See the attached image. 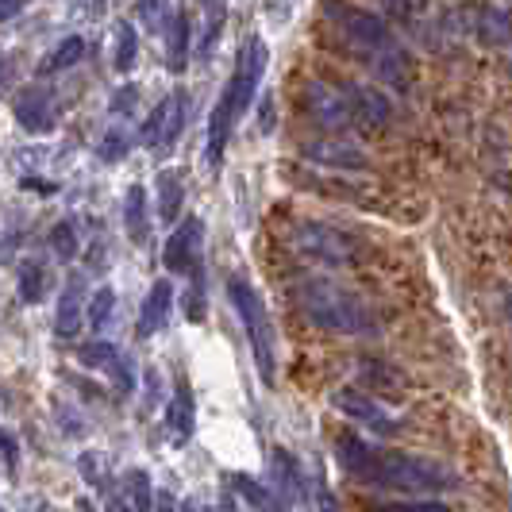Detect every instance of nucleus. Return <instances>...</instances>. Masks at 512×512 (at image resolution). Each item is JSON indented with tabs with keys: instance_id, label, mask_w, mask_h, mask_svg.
Returning a JSON list of instances; mask_svg holds the SVG:
<instances>
[{
	"instance_id": "obj_27",
	"label": "nucleus",
	"mask_w": 512,
	"mask_h": 512,
	"mask_svg": "<svg viewBox=\"0 0 512 512\" xmlns=\"http://www.w3.org/2000/svg\"><path fill=\"white\" fill-rule=\"evenodd\" d=\"M131 151V131L128 128H108L101 139V147H97V154H101L104 162H124Z\"/></svg>"
},
{
	"instance_id": "obj_20",
	"label": "nucleus",
	"mask_w": 512,
	"mask_h": 512,
	"mask_svg": "<svg viewBox=\"0 0 512 512\" xmlns=\"http://www.w3.org/2000/svg\"><path fill=\"white\" fill-rule=\"evenodd\" d=\"M124 231L135 247H147L151 239V205H147V189L143 185H128L124 193Z\"/></svg>"
},
{
	"instance_id": "obj_10",
	"label": "nucleus",
	"mask_w": 512,
	"mask_h": 512,
	"mask_svg": "<svg viewBox=\"0 0 512 512\" xmlns=\"http://www.w3.org/2000/svg\"><path fill=\"white\" fill-rule=\"evenodd\" d=\"M77 362L89 366V370L108 374V382H112V389H116L120 397H131V393H135V366H131L128 351H120L116 343L93 339V343H85V347L77 351Z\"/></svg>"
},
{
	"instance_id": "obj_31",
	"label": "nucleus",
	"mask_w": 512,
	"mask_h": 512,
	"mask_svg": "<svg viewBox=\"0 0 512 512\" xmlns=\"http://www.w3.org/2000/svg\"><path fill=\"white\" fill-rule=\"evenodd\" d=\"M374 512H447L439 497H420V501H378Z\"/></svg>"
},
{
	"instance_id": "obj_5",
	"label": "nucleus",
	"mask_w": 512,
	"mask_h": 512,
	"mask_svg": "<svg viewBox=\"0 0 512 512\" xmlns=\"http://www.w3.org/2000/svg\"><path fill=\"white\" fill-rule=\"evenodd\" d=\"M228 297L239 324H243V332H247L258 378H262V385H274V378H278V332H274V320L266 312V301L258 297V289L243 274L228 278Z\"/></svg>"
},
{
	"instance_id": "obj_35",
	"label": "nucleus",
	"mask_w": 512,
	"mask_h": 512,
	"mask_svg": "<svg viewBox=\"0 0 512 512\" xmlns=\"http://www.w3.org/2000/svg\"><path fill=\"white\" fill-rule=\"evenodd\" d=\"M135 97H139V89H135V85H124V89H116V97H112V112H131Z\"/></svg>"
},
{
	"instance_id": "obj_32",
	"label": "nucleus",
	"mask_w": 512,
	"mask_h": 512,
	"mask_svg": "<svg viewBox=\"0 0 512 512\" xmlns=\"http://www.w3.org/2000/svg\"><path fill=\"white\" fill-rule=\"evenodd\" d=\"M189 320L201 324L205 320V270H193V289H189Z\"/></svg>"
},
{
	"instance_id": "obj_18",
	"label": "nucleus",
	"mask_w": 512,
	"mask_h": 512,
	"mask_svg": "<svg viewBox=\"0 0 512 512\" xmlns=\"http://www.w3.org/2000/svg\"><path fill=\"white\" fill-rule=\"evenodd\" d=\"M166 432L174 436V447H185L197 432V405H193V389L189 382H178L170 401H166Z\"/></svg>"
},
{
	"instance_id": "obj_13",
	"label": "nucleus",
	"mask_w": 512,
	"mask_h": 512,
	"mask_svg": "<svg viewBox=\"0 0 512 512\" xmlns=\"http://www.w3.org/2000/svg\"><path fill=\"white\" fill-rule=\"evenodd\" d=\"M16 120H20V128L31 131V135L51 131L54 120H58V101H54L51 89H43V85L24 89V93L16 97Z\"/></svg>"
},
{
	"instance_id": "obj_1",
	"label": "nucleus",
	"mask_w": 512,
	"mask_h": 512,
	"mask_svg": "<svg viewBox=\"0 0 512 512\" xmlns=\"http://www.w3.org/2000/svg\"><path fill=\"white\" fill-rule=\"evenodd\" d=\"M335 462L355 478L374 489L389 493H416V497H436L459 486V474H451L443 462L409 455V451H385L378 443H366V436L355 432H335L332 439Z\"/></svg>"
},
{
	"instance_id": "obj_34",
	"label": "nucleus",
	"mask_w": 512,
	"mask_h": 512,
	"mask_svg": "<svg viewBox=\"0 0 512 512\" xmlns=\"http://www.w3.org/2000/svg\"><path fill=\"white\" fill-rule=\"evenodd\" d=\"M104 512H139V509H135V501L128 497V489L120 486V489H112V493H108V505H104Z\"/></svg>"
},
{
	"instance_id": "obj_26",
	"label": "nucleus",
	"mask_w": 512,
	"mask_h": 512,
	"mask_svg": "<svg viewBox=\"0 0 512 512\" xmlns=\"http://www.w3.org/2000/svg\"><path fill=\"white\" fill-rule=\"evenodd\" d=\"M124 489H128V497L135 501L139 512H158V493H154L147 470H128L124 474Z\"/></svg>"
},
{
	"instance_id": "obj_2",
	"label": "nucleus",
	"mask_w": 512,
	"mask_h": 512,
	"mask_svg": "<svg viewBox=\"0 0 512 512\" xmlns=\"http://www.w3.org/2000/svg\"><path fill=\"white\" fill-rule=\"evenodd\" d=\"M324 16L335 27L339 43L355 54L362 66H370L374 74L393 81V85L405 81L409 58H405L401 43L393 39V31H389L382 16H374L366 8H355V4H343V0H324Z\"/></svg>"
},
{
	"instance_id": "obj_36",
	"label": "nucleus",
	"mask_w": 512,
	"mask_h": 512,
	"mask_svg": "<svg viewBox=\"0 0 512 512\" xmlns=\"http://www.w3.org/2000/svg\"><path fill=\"white\" fill-rule=\"evenodd\" d=\"M181 512H212V505H205L201 497H185V501H181Z\"/></svg>"
},
{
	"instance_id": "obj_38",
	"label": "nucleus",
	"mask_w": 512,
	"mask_h": 512,
	"mask_svg": "<svg viewBox=\"0 0 512 512\" xmlns=\"http://www.w3.org/2000/svg\"><path fill=\"white\" fill-rule=\"evenodd\" d=\"M220 512H235V497H231V493L220 497Z\"/></svg>"
},
{
	"instance_id": "obj_19",
	"label": "nucleus",
	"mask_w": 512,
	"mask_h": 512,
	"mask_svg": "<svg viewBox=\"0 0 512 512\" xmlns=\"http://www.w3.org/2000/svg\"><path fill=\"white\" fill-rule=\"evenodd\" d=\"M231 489H235V497L251 512H289V501L274 489V482L266 486V482H258L251 474H231Z\"/></svg>"
},
{
	"instance_id": "obj_23",
	"label": "nucleus",
	"mask_w": 512,
	"mask_h": 512,
	"mask_svg": "<svg viewBox=\"0 0 512 512\" xmlns=\"http://www.w3.org/2000/svg\"><path fill=\"white\" fill-rule=\"evenodd\" d=\"M81 54H85V39H81V35H66L58 47H51V51L43 54L39 74H43V77L62 74V70H70V66H77V62H81Z\"/></svg>"
},
{
	"instance_id": "obj_9",
	"label": "nucleus",
	"mask_w": 512,
	"mask_h": 512,
	"mask_svg": "<svg viewBox=\"0 0 512 512\" xmlns=\"http://www.w3.org/2000/svg\"><path fill=\"white\" fill-rule=\"evenodd\" d=\"M185 116H189V97H185V89L166 93L162 101L154 104L147 124H143V143H147L151 151H170L181 139V131H185Z\"/></svg>"
},
{
	"instance_id": "obj_39",
	"label": "nucleus",
	"mask_w": 512,
	"mask_h": 512,
	"mask_svg": "<svg viewBox=\"0 0 512 512\" xmlns=\"http://www.w3.org/2000/svg\"><path fill=\"white\" fill-rule=\"evenodd\" d=\"M77 512H97V509H93V501H89V497H81V501H77Z\"/></svg>"
},
{
	"instance_id": "obj_16",
	"label": "nucleus",
	"mask_w": 512,
	"mask_h": 512,
	"mask_svg": "<svg viewBox=\"0 0 512 512\" xmlns=\"http://www.w3.org/2000/svg\"><path fill=\"white\" fill-rule=\"evenodd\" d=\"M170 312H174V282H170V278H158V282L151 285V293L143 297L135 335H139V339H151V335H158L166 324H170Z\"/></svg>"
},
{
	"instance_id": "obj_6",
	"label": "nucleus",
	"mask_w": 512,
	"mask_h": 512,
	"mask_svg": "<svg viewBox=\"0 0 512 512\" xmlns=\"http://www.w3.org/2000/svg\"><path fill=\"white\" fill-rule=\"evenodd\" d=\"M289 243L301 258H312L320 266H355L362 258V243L351 235V231L335 228V224H324V220H301L289 231Z\"/></svg>"
},
{
	"instance_id": "obj_28",
	"label": "nucleus",
	"mask_w": 512,
	"mask_h": 512,
	"mask_svg": "<svg viewBox=\"0 0 512 512\" xmlns=\"http://www.w3.org/2000/svg\"><path fill=\"white\" fill-rule=\"evenodd\" d=\"M139 20L151 27V31H170V0H139Z\"/></svg>"
},
{
	"instance_id": "obj_29",
	"label": "nucleus",
	"mask_w": 512,
	"mask_h": 512,
	"mask_svg": "<svg viewBox=\"0 0 512 512\" xmlns=\"http://www.w3.org/2000/svg\"><path fill=\"white\" fill-rule=\"evenodd\" d=\"M51 251L58 262L77 258V235H74V224H70V220H62V224H54L51 228Z\"/></svg>"
},
{
	"instance_id": "obj_3",
	"label": "nucleus",
	"mask_w": 512,
	"mask_h": 512,
	"mask_svg": "<svg viewBox=\"0 0 512 512\" xmlns=\"http://www.w3.org/2000/svg\"><path fill=\"white\" fill-rule=\"evenodd\" d=\"M266 62H270V51L262 39H247V47L239 51V62L231 70L228 85L220 89V101L208 116V139H205V162L208 170H220L224 162V151L231 143V131L243 120V112L255 101V89L262 74H266Z\"/></svg>"
},
{
	"instance_id": "obj_11",
	"label": "nucleus",
	"mask_w": 512,
	"mask_h": 512,
	"mask_svg": "<svg viewBox=\"0 0 512 512\" xmlns=\"http://www.w3.org/2000/svg\"><path fill=\"white\" fill-rule=\"evenodd\" d=\"M201 243H205V224L201 216H189L181 220V228H174V235L166 239V251L162 262L170 274H193L201 266Z\"/></svg>"
},
{
	"instance_id": "obj_22",
	"label": "nucleus",
	"mask_w": 512,
	"mask_h": 512,
	"mask_svg": "<svg viewBox=\"0 0 512 512\" xmlns=\"http://www.w3.org/2000/svg\"><path fill=\"white\" fill-rule=\"evenodd\" d=\"M170 47H166V66L174 70V74H181L185 66H189V39H193V24H189V12L185 8H178L174 12V20H170Z\"/></svg>"
},
{
	"instance_id": "obj_17",
	"label": "nucleus",
	"mask_w": 512,
	"mask_h": 512,
	"mask_svg": "<svg viewBox=\"0 0 512 512\" xmlns=\"http://www.w3.org/2000/svg\"><path fill=\"white\" fill-rule=\"evenodd\" d=\"M270 474H274V489L282 493L289 505L308 501V474L301 470L297 455H289L285 447H274L270 451Z\"/></svg>"
},
{
	"instance_id": "obj_37",
	"label": "nucleus",
	"mask_w": 512,
	"mask_h": 512,
	"mask_svg": "<svg viewBox=\"0 0 512 512\" xmlns=\"http://www.w3.org/2000/svg\"><path fill=\"white\" fill-rule=\"evenodd\" d=\"M20 8H24V0H0V16H4V20H12Z\"/></svg>"
},
{
	"instance_id": "obj_14",
	"label": "nucleus",
	"mask_w": 512,
	"mask_h": 512,
	"mask_svg": "<svg viewBox=\"0 0 512 512\" xmlns=\"http://www.w3.org/2000/svg\"><path fill=\"white\" fill-rule=\"evenodd\" d=\"M343 89H347V97H351L355 124H359V128L382 131L385 124H389L393 104H389V97H385L382 89H374V85H366V81H351V85H343Z\"/></svg>"
},
{
	"instance_id": "obj_33",
	"label": "nucleus",
	"mask_w": 512,
	"mask_h": 512,
	"mask_svg": "<svg viewBox=\"0 0 512 512\" xmlns=\"http://www.w3.org/2000/svg\"><path fill=\"white\" fill-rule=\"evenodd\" d=\"M16 466H20V443L4 428V470H8V478H16Z\"/></svg>"
},
{
	"instance_id": "obj_4",
	"label": "nucleus",
	"mask_w": 512,
	"mask_h": 512,
	"mask_svg": "<svg viewBox=\"0 0 512 512\" xmlns=\"http://www.w3.org/2000/svg\"><path fill=\"white\" fill-rule=\"evenodd\" d=\"M297 305L320 332L351 335V339H362V335L374 339L382 332L378 312L366 305L355 289L332 282V278H305L297 285Z\"/></svg>"
},
{
	"instance_id": "obj_7",
	"label": "nucleus",
	"mask_w": 512,
	"mask_h": 512,
	"mask_svg": "<svg viewBox=\"0 0 512 512\" xmlns=\"http://www.w3.org/2000/svg\"><path fill=\"white\" fill-rule=\"evenodd\" d=\"M301 112L324 131H347L355 124V108H351L347 89L328 85V81H305L301 85Z\"/></svg>"
},
{
	"instance_id": "obj_21",
	"label": "nucleus",
	"mask_w": 512,
	"mask_h": 512,
	"mask_svg": "<svg viewBox=\"0 0 512 512\" xmlns=\"http://www.w3.org/2000/svg\"><path fill=\"white\" fill-rule=\"evenodd\" d=\"M154 193H158V220L162 224H178L181 205H185V181H181L178 170H158Z\"/></svg>"
},
{
	"instance_id": "obj_30",
	"label": "nucleus",
	"mask_w": 512,
	"mask_h": 512,
	"mask_svg": "<svg viewBox=\"0 0 512 512\" xmlns=\"http://www.w3.org/2000/svg\"><path fill=\"white\" fill-rule=\"evenodd\" d=\"M112 308H116V293L101 285L93 297H89V328H104L112 320Z\"/></svg>"
},
{
	"instance_id": "obj_8",
	"label": "nucleus",
	"mask_w": 512,
	"mask_h": 512,
	"mask_svg": "<svg viewBox=\"0 0 512 512\" xmlns=\"http://www.w3.org/2000/svg\"><path fill=\"white\" fill-rule=\"evenodd\" d=\"M332 409L343 412L351 424H359L366 436H378V439H393L401 432V424L389 416V412L374 401V397H366L362 389H351V385H343V389H335L332 393Z\"/></svg>"
},
{
	"instance_id": "obj_24",
	"label": "nucleus",
	"mask_w": 512,
	"mask_h": 512,
	"mask_svg": "<svg viewBox=\"0 0 512 512\" xmlns=\"http://www.w3.org/2000/svg\"><path fill=\"white\" fill-rule=\"evenodd\" d=\"M135 58H139V35H135V27L128 20H120V24L112 27V66L120 74H128L131 66H135Z\"/></svg>"
},
{
	"instance_id": "obj_15",
	"label": "nucleus",
	"mask_w": 512,
	"mask_h": 512,
	"mask_svg": "<svg viewBox=\"0 0 512 512\" xmlns=\"http://www.w3.org/2000/svg\"><path fill=\"white\" fill-rule=\"evenodd\" d=\"M301 158L324 166V170H366L370 166L366 154L355 143H347V139H316V143H305Z\"/></svg>"
},
{
	"instance_id": "obj_12",
	"label": "nucleus",
	"mask_w": 512,
	"mask_h": 512,
	"mask_svg": "<svg viewBox=\"0 0 512 512\" xmlns=\"http://www.w3.org/2000/svg\"><path fill=\"white\" fill-rule=\"evenodd\" d=\"M89 324V301H85V274L74 270L62 293H58V308H54V335L58 339H77L81 328Z\"/></svg>"
},
{
	"instance_id": "obj_25",
	"label": "nucleus",
	"mask_w": 512,
	"mask_h": 512,
	"mask_svg": "<svg viewBox=\"0 0 512 512\" xmlns=\"http://www.w3.org/2000/svg\"><path fill=\"white\" fill-rule=\"evenodd\" d=\"M47 285H51L47 266H43L39 258H27L24 266H20V301H24V305H39V301L47 297Z\"/></svg>"
}]
</instances>
